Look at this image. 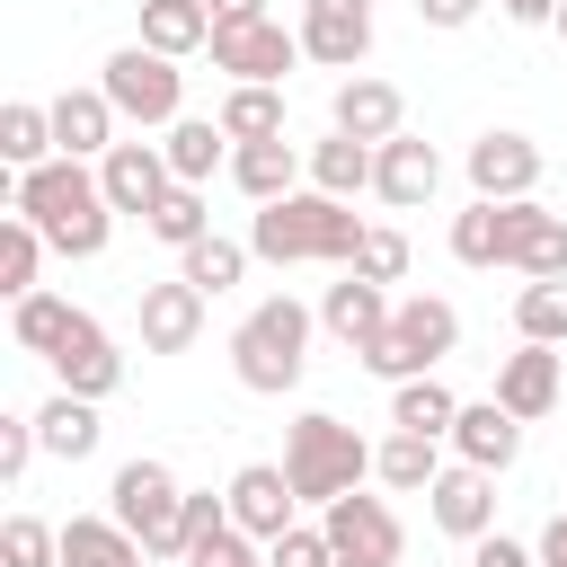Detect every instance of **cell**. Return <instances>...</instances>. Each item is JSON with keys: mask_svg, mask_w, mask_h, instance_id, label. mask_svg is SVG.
Returning a JSON list of instances; mask_svg holds the SVG:
<instances>
[{"mask_svg": "<svg viewBox=\"0 0 567 567\" xmlns=\"http://www.w3.org/2000/svg\"><path fill=\"white\" fill-rule=\"evenodd\" d=\"M9 213H27L44 239H53V257H97L106 239H115V204H106V186H97V168L89 159H71V151H53L44 168H9Z\"/></svg>", "mask_w": 567, "mask_h": 567, "instance_id": "6da1fadb", "label": "cell"}, {"mask_svg": "<svg viewBox=\"0 0 567 567\" xmlns=\"http://www.w3.org/2000/svg\"><path fill=\"white\" fill-rule=\"evenodd\" d=\"M363 230H372V221H363L346 195L292 186V195L257 204V221H248V248H257L266 266H354Z\"/></svg>", "mask_w": 567, "mask_h": 567, "instance_id": "7a4b0ae2", "label": "cell"}, {"mask_svg": "<svg viewBox=\"0 0 567 567\" xmlns=\"http://www.w3.org/2000/svg\"><path fill=\"white\" fill-rule=\"evenodd\" d=\"M310 328H319V310H301L292 292H266V301L230 328V372H239V390H257V399L301 390V372H310Z\"/></svg>", "mask_w": 567, "mask_h": 567, "instance_id": "3957f363", "label": "cell"}, {"mask_svg": "<svg viewBox=\"0 0 567 567\" xmlns=\"http://www.w3.org/2000/svg\"><path fill=\"white\" fill-rule=\"evenodd\" d=\"M284 478H292L301 505H337L346 487L372 478V443H363L346 416L310 408V416H292V434H284Z\"/></svg>", "mask_w": 567, "mask_h": 567, "instance_id": "277c9868", "label": "cell"}, {"mask_svg": "<svg viewBox=\"0 0 567 567\" xmlns=\"http://www.w3.org/2000/svg\"><path fill=\"white\" fill-rule=\"evenodd\" d=\"M452 346H461V310H452L443 292H408V301L390 310V328H381L372 346H354V363H363L372 381H416V372H443Z\"/></svg>", "mask_w": 567, "mask_h": 567, "instance_id": "5b68a950", "label": "cell"}, {"mask_svg": "<svg viewBox=\"0 0 567 567\" xmlns=\"http://www.w3.org/2000/svg\"><path fill=\"white\" fill-rule=\"evenodd\" d=\"M97 89L115 97V115L124 124H142V133H168L177 115H186V71L168 62V53H151L142 35L133 44H115L106 62H97Z\"/></svg>", "mask_w": 567, "mask_h": 567, "instance_id": "8992f818", "label": "cell"}, {"mask_svg": "<svg viewBox=\"0 0 567 567\" xmlns=\"http://www.w3.org/2000/svg\"><path fill=\"white\" fill-rule=\"evenodd\" d=\"M177 505H186V487H177V470L159 461V452H133L115 478H106V514L151 549V558H177L186 540H177Z\"/></svg>", "mask_w": 567, "mask_h": 567, "instance_id": "52a82bcc", "label": "cell"}, {"mask_svg": "<svg viewBox=\"0 0 567 567\" xmlns=\"http://www.w3.org/2000/svg\"><path fill=\"white\" fill-rule=\"evenodd\" d=\"M213 71H230V80H266V89H284V71L301 62V27H284V18H248V27H213Z\"/></svg>", "mask_w": 567, "mask_h": 567, "instance_id": "ba28073f", "label": "cell"}, {"mask_svg": "<svg viewBox=\"0 0 567 567\" xmlns=\"http://www.w3.org/2000/svg\"><path fill=\"white\" fill-rule=\"evenodd\" d=\"M372 53V0H301V62L319 71H363Z\"/></svg>", "mask_w": 567, "mask_h": 567, "instance_id": "9c48e42d", "label": "cell"}, {"mask_svg": "<svg viewBox=\"0 0 567 567\" xmlns=\"http://www.w3.org/2000/svg\"><path fill=\"white\" fill-rule=\"evenodd\" d=\"M319 532H328L337 558H390V567H399V549H408L390 496H363V487H346L337 505H319Z\"/></svg>", "mask_w": 567, "mask_h": 567, "instance_id": "30bf717a", "label": "cell"}, {"mask_svg": "<svg viewBox=\"0 0 567 567\" xmlns=\"http://www.w3.org/2000/svg\"><path fill=\"white\" fill-rule=\"evenodd\" d=\"M496 221H505V266L523 284L567 275V213H549L540 195H514V204H496Z\"/></svg>", "mask_w": 567, "mask_h": 567, "instance_id": "8fae6325", "label": "cell"}, {"mask_svg": "<svg viewBox=\"0 0 567 567\" xmlns=\"http://www.w3.org/2000/svg\"><path fill=\"white\" fill-rule=\"evenodd\" d=\"M470 195L487 204H514V195H540V142L532 133H478L470 142Z\"/></svg>", "mask_w": 567, "mask_h": 567, "instance_id": "7c38bea8", "label": "cell"}, {"mask_svg": "<svg viewBox=\"0 0 567 567\" xmlns=\"http://www.w3.org/2000/svg\"><path fill=\"white\" fill-rule=\"evenodd\" d=\"M452 461H470V470H514L523 461V416L487 390V399H461V416H452Z\"/></svg>", "mask_w": 567, "mask_h": 567, "instance_id": "4fadbf2b", "label": "cell"}, {"mask_svg": "<svg viewBox=\"0 0 567 567\" xmlns=\"http://www.w3.org/2000/svg\"><path fill=\"white\" fill-rule=\"evenodd\" d=\"M425 514H434V532H452V540H487V532H496V470L443 461V478L425 487Z\"/></svg>", "mask_w": 567, "mask_h": 567, "instance_id": "5bb4252c", "label": "cell"}, {"mask_svg": "<svg viewBox=\"0 0 567 567\" xmlns=\"http://www.w3.org/2000/svg\"><path fill=\"white\" fill-rule=\"evenodd\" d=\"M328 124L354 133V142H390V133H408V97H399V80H381V71H346L337 97H328Z\"/></svg>", "mask_w": 567, "mask_h": 567, "instance_id": "9a60e30c", "label": "cell"}, {"mask_svg": "<svg viewBox=\"0 0 567 567\" xmlns=\"http://www.w3.org/2000/svg\"><path fill=\"white\" fill-rule=\"evenodd\" d=\"M434 186H443V151H434L425 133H390V142L372 151V195H381L390 213H416Z\"/></svg>", "mask_w": 567, "mask_h": 567, "instance_id": "2e32d148", "label": "cell"}, {"mask_svg": "<svg viewBox=\"0 0 567 567\" xmlns=\"http://www.w3.org/2000/svg\"><path fill=\"white\" fill-rule=\"evenodd\" d=\"M97 186H106V204H115V213L151 221V204L177 186V168H168V151H159V142H115V151L97 159Z\"/></svg>", "mask_w": 567, "mask_h": 567, "instance_id": "e0dca14e", "label": "cell"}, {"mask_svg": "<svg viewBox=\"0 0 567 567\" xmlns=\"http://www.w3.org/2000/svg\"><path fill=\"white\" fill-rule=\"evenodd\" d=\"M44 363H53V390H80V399H106V390L124 381V354H115V337H106L89 310L62 328V346H53Z\"/></svg>", "mask_w": 567, "mask_h": 567, "instance_id": "ac0fdd59", "label": "cell"}, {"mask_svg": "<svg viewBox=\"0 0 567 567\" xmlns=\"http://www.w3.org/2000/svg\"><path fill=\"white\" fill-rule=\"evenodd\" d=\"M230 523L239 532H257V540H275V532H292L301 523V496H292V478H284V461H248V470H230Z\"/></svg>", "mask_w": 567, "mask_h": 567, "instance_id": "d6986e66", "label": "cell"}, {"mask_svg": "<svg viewBox=\"0 0 567 567\" xmlns=\"http://www.w3.org/2000/svg\"><path fill=\"white\" fill-rule=\"evenodd\" d=\"M390 284H372V275H354V266H337V284L319 292V328L337 337V346H372L381 328H390Z\"/></svg>", "mask_w": 567, "mask_h": 567, "instance_id": "ffe728a7", "label": "cell"}, {"mask_svg": "<svg viewBox=\"0 0 567 567\" xmlns=\"http://www.w3.org/2000/svg\"><path fill=\"white\" fill-rule=\"evenodd\" d=\"M558 390H567V354H558V346H532V337H523V346L496 363V399H505L523 425H540V416L558 408Z\"/></svg>", "mask_w": 567, "mask_h": 567, "instance_id": "44dd1931", "label": "cell"}, {"mask_svg": "<svg viewBox=\"0 0 567 567\" xmlns=\"http://www.w3.org/2000/svg\"><path fill=\"white\" fill-rule=\"evenodd\" d=\"M133 319H142V346H151V354H186V346L204 337V292H195L186 275H168V284H142Z\"/></svg>", "mask_w": 567, "mask_h": 567, "instance_id": "7402d4cb", "label": "cell"}, {"mask_svg": "<svg viewBox=\"0 0 567 567\" xmlns=\"http://www.w3.org/2000/svg\"><path fill=\"white\" fill-rule=\"evenodd\" d=\"M310 177V151H292V133H275V142H230V186L248 195V204H275V195H292Z\"/></svg>", "mask_w": 567, "mask_h": 567, "instance_id": "603a6c76", "label": "cell"}, {"mask_svg": "<svg viewBox=\"0 0 567 567\" xmlns=\"http://www.w3.org/2000/svg\"><path fill=\"white\" fill-rule=\"evenodd\" d=\"M115 124H124V115H115L106 89H62V97H53V142H62L71 159H106V151H115Z\"/></svg>", "mask_w": 567, "mask_h": 567, "instance_id": "cb8c5ba5", "label": "cell"}, {"mask_svg": "<svg viewBox=\"0 0 567 567\" xmlns=\"http://www.w3.org/2000/svg\"><path fill=\"white\" fill-rule=\"evenodd\" d=\"M35 443H44L53 461H89V452L106 443V425H97V399H80V390H53V399L35 408Z\"/></svg>", "mask_w": 567, "mask_h": 567, "instance_id": "d4e9b609", "label": "cell"}, {"mask_svg": "<svg viewBox=\"0 0 567 567\" xmlns=\"http://www.w3.org/2000/svg\"><path fill=\"white\" fill-rule=\"evenodd\" d=\"M372 478H381L390 496H425V487L443 478V452H434V434H408V425H390V443H372Z\"/></svg>", "mask_w": 567, "mask_h": 567, "instance_id": "484cf974", "label": "cell"}, {"mask_svg": "<svg viewBox=\"0 0 567 567\" xmlns=\"http://www.w3.org/2000/svg\"><path fill=\"white\" fill-rule=\"evenodd\" d=\"M151 549L115 523V514H71L62 523V567H142Z\"/></svg>", "mask_w": 567, "mask_h": 567, "instance_id": "4316f807", "label": "cell"}, {"mask_svg": "<svg viewBox=\"0 0 567 567\" xmlns=\"http://www.w3.org/2000/svg\"><path fill=\"white\" fill-rule=\"evenodd\" d=\"M159 151H168L177 186H204V177L230 159V133H221V115H177V124L159 133Z\"/></svg>", "mask_w": 567, "mask_h": 567, "instance_id": "83f0119b", "label": "cell"}, {"mask_svg": "<svg viewBox=\"0 0 567 567\" xmlns=\"http://www.w3.org/2000/svg\"><path fill=\"white\" fill-rule=\"evenodd\" d=\"M142 44L168 53V62H186V53L213 44V9L204 0H142Z\"/></svg>", "mask_w": 567, "mask_h": 567, "instance_id": "f1b7e54d", "label": "cell"}, {"mask_svg": "<svg viewBox=\"0 0 567 567\" xmlns=\"http://www.w3.org/2000/svg\"><path fill=\"white\" fill-rule=\"evenodd\" d=\"M372 151H381V142H354V133H337V124H328V142H310V186L354 204V195L372 186Z\"/></svg>", "mask_w": 567, "mask_h": 567, "instance_id": "f546056e", "label": "cell"}, {"mask_svg": "<svg viewBox=\"0 0 567 567\" xmlns=\"http://www.w3.org/2000/svg\"><path fill=\"white\" fill-rule=\"evenodd\" d=\"M248 239H221V230H204L195 248H177V275L204 292V301H221V292H239V275H248Z\"/></svg>", "mask_w": 567, "mask_h": 567, "instance_id": "4dcf8cb0", "label": "cell"}, {"mask_svg": "<svg viewBox=\"0 0 567 567\" xmlns=\"http://www.w3.org/2000/svg\"><path fill=\"white\" fill-rule=\"evenodd\" d=\"M452 416H461V399H452V381L443 372H416V381H390V425H408V434H452Z\"/></svg>", "mask_w": 567, "mask_h": 567, "instance_id": "1f68e13d", "label": "cell"}, {"mask_svg": "<svg viewBox=\"0 0 567 567\" xmlns=\"http://www.w3.org/2000/svg\"><path fill=\"white\" fill-rule=\"evenodd\" d=\"M62 142H53V106H35V97H9L0 106V159L9 168H44Z\"/></svg>", "mask_w": 567, "mask_h": 567, "instance_id": "d6a6232c", "label": "cell"}, {"mask_svg": "<svg viewBox=\"0 0 567 567\" xmlns=\"http://www.w3.org/2000/svg\"><path fill=\"white\" fill-rule=\"evenodd\" d=\"M221 133H230V142H275V133H284V89H266V80H230V97H221Z\"/></svg>", "mask_w": 567, "mask_h": 567, "instance_id": "836d02e7", "label": "cell"}, {"mask_svg": "<svg viewBox=\"0 0 567 567\" xmlns=\"http://www.w3.org/2000/svg\"><path fill=\"white\" fill-rule=\"evenodd\" d=\"M44 248H53V239H44L27 213H9V221H0V292H9V301L44 292V284H35V275H44Z\"/></svg>", "mask_w": 567, "mask_h": 567, "instance_id": "e575fe53", "label": "cell"}, {"mask_svg": "<svg viewBox=\"0 0 567 567\" xmlns=\"http://www.w3.org/2000/svg\"><path fill=\"white\" fill-rule=\"evenodd\" d=\"M71 319H80V310H71L62 292H27V301H9V337H18V354H53Z\"/></svg>", "mask_w": 567, "mask_h": 567, "instance_id": "d590c367", "label": "cell"}, {"mask_svg": "<svg viewBox=\"0 0 567 567\" xmlns=\"http://www.w3.org/2000/svg\"><path fill=\"white\" fill-rule=\"evenodd\" d=\"M514 328H523L532 346H567V275L523 284V292H514Z\"/></svg>", "mask_w": 567, "mask_h": 567, "instance_id": "8d00e7d4", "label": "cell"}, {"mask_svg": "<svg viewBox=\"0 0 567 567\" xmlns=\"http://www.w3.org/2000/svg\"><path fill=\"white\" fill-rule=\"evenodd\" d=\"M151 239H168V248H195L204 230H213V204H204V186H168L159 204H151V221H142Z\"/></svg>", "mask_w": 567, "mask_h": 567, "instance_id": "74e56055", "label": "cell"}, {"mask_svg": "<svg viewBox=\"0 0 567 567\" xmlns=\"http://www.w3.org/2000/svg\"><path fill=\"white\" fill-rule=\"evenodd\" d=\"M452 257L461 266H505V221L487 195H470V213H452Z\"/></svg>", "mask_w": 567, "mask_h": 567, "instance_id": "f35d334b", "label": "cell"}, {"mask_svg": "<svg viewBox=\"0 0 567 567\" xmlns=\"http://www.w3.org/2000/svg\"><path fill=\"white\" fill-rule=\"evenodd\" d=\"M0 567H62V523L9 514V523H0Z\"/></svg>", "mask_w": 567, "mask_h": 567, "instance_id": "ab89813d", "label": "cell"}, {"mask_svg": "<svg viewBox=\"0 0 567 567\" xmlns=\"http://www.w3.org/2000/svg\"><path fill=\"white\" fill-rule=\"evenodd\" d=\"M177 567H266V540L257 532H239V523H221L213 540H195Z\"/></svg>", "mask_w": 567, "mask_h": 567, "instance_id": "60d3db41", "label": "cell"}, {"mask_svg": "<svg viewBox=\"0 0 567 567\" xmlns=\"http://www.w3.org/2000/svg\"><path fill=\"white\" fill-rule=\"evenodd\" d=\"M266 567H337V549H328V532H319V523H292V532H275V540H266Z\"/></svg>", "mask_w": 567, "mask_h": 567, "instance_id": "b9f144b4", "label": "cell"}, {"mask_svg": "<svg viewBox=\"0 0 567 567\" xmlns=\"http://www.w3.org/2000/svg\"><path fill=\"white\" fill-rule=\"evenodd\" d=\"M221 523H230V496H213V487H186V505H177V540L195 549V540H213ZM186 549H177V558H186Z\"/></svg>", "mask_w": 567, "mask_h": 567, "instance_id": "7bdbcfd3", "label": "cell"}, {"mask_svg": "<svg viewBox=\"0 0 567 567\" xmlns=\"http://www.w3.org/2000/svg\"><path fill=\"white\" fill-rule=\"evenodd\" d=\"M354 275H372V284H399V275H408V239H399V230H363V248H354Z\"/></svg>", "mask_w": 567, "mask_h": 567, "instance_id": "ee69618b", "label": "cell"}, {"mask_svg": "<svg viewBox=\"0 0 567 567\" xmlns=\"http://www.w3.org/2000/svg\"><path fill=\"white\" fill-rule=\"evenodd\" d=\"M35 452H44V443H35V416H0V478H9V487L27 478Z\"/></svg>", "mask_w": 567, "mask_h": 567, "instance_id": "f6af8a7d", "label": "cell"}, {"mask_svg": "<svg viewBox=\"0 0 567 567\" xmlns=\"http://www.w3.org/2000/svg\"><path fill=\"white\" fill-rule=\"evenodd\" d=\"M470 567H540V549H532V540L487 532V540H470Z\"/></svg>", "mask_w": 567, "mask_h": 567, "instance_id": "bcb514c9", "label": "cell"}, {"mask_svg": "<svg viewBox=\"0 0 567 567\" xmlns=\"http://www.w3.org/2000/svg\"><path fill=\"white\" fill-rule=\"evenodd\" d=\"M478 9H487V0H416V18H425V27H443V35H452V27H470Z\"/></svg>", "mask_w": 567, "mask_h": 567, "instance_id": "7dc6e473", "label": "cell"}, {"mask_svg": "<svg viewBox=\"0 0 567 567\" xmlns=\"http://www.w3.org/2000/svg\"><path fill=\"white\" fill-rule=\"evenodd\" d=\"M532 549H540V567H567V514H549V523H540V540H532Z\"/></svg>", "mask_w": 567, "mask_h": 567, "instance_id": "c3c4849f", "label": "cell"}, {"mask_svg": "<svg viewBox=\"0 0 567 567\" xmlns=\"http://www.w3.org/2000/svg\"><path fill=\"white\" fill-rule=\"evenodd\" d=\"M213 9V27H248V18H266V0H204Z\"/></svg>", "mask_w": 567, "mask_h": 567, "instance_id": "681fc988", "label": "cell"}, {"mask_svg": "<svg viewBox=\"0 0 567 567\" xmlns=\"http://www.w3.org/2000/svg\"><path fill=\"white\" fill-rule=\"evenodd\" d=\"M496 9H505L514 27H549V18H558V0H496Z\"/></svg>", "mask_w": 567, "mask_h": 567, "instance_id": "f907efd6", "label": "cell"}, {"mask_svg": "<svg viewBox=\"0 0 567 567\" xmlns=\"http://www.w3.org/2000/svg\"><path fill=\"white\" fill-rule=\"evenodd\" d=\"M337 567H390V558H337Z\"/></svg>", "mask_w": 567, "mask_h": 567, "instance_id": "816d5d0a", "label": "cell"}, {"mask_svg": "<svg viewBox=\"0 0 567 567\" xmlns=\"http://www.w3.org/2000/svg\"><path fill=\"white\" fill-rule=\"evenodd\" d=\"M549 27H558V44H567V0H558V18H549Z\"/></svg>", "mask_w": 567, "mask_h": 567, "instance_id": "f5cc1de1", "label": "cell"}, {"mask_svg": "<svg viewBox=\"0 0 567 567\" xmlns=\"http://www.w3.org/2000/svg\"><path fill=\"white\" fill-rule=\"evenodd\" d=\"M142 567H168V558H142Z\"/></svg>", "mask_w": 567, "mask_h": 567, "instance_id": "db71d44e", "label": "cell"}]
</instances>
